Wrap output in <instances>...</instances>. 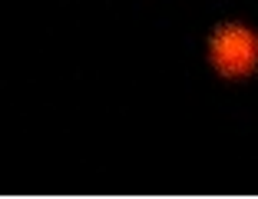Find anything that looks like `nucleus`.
Wrapping results in <instances>:
<instances>
[{"mask_svg": "<svg viewBox=\"0 0 258 199\" xmlns=\"http://www.w3.org/2000/svg\"><path fill=\"white\" fill-rule=\"evenodd\" d=\"M209 60L225 80H242L258 70V33L242 23H222L209 40Z\"/></svg>", "mask_w": 258, "mask_h": 199, "instance_id": "obj_1", "label": "nucleus"}]
</instances>
